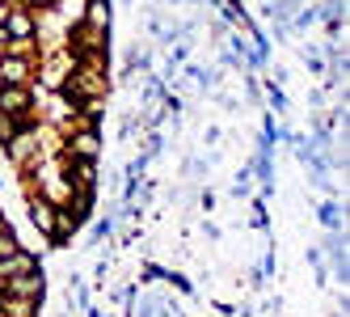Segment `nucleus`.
I'll use <instances>...</instances> for the list:
<instances>
[{
  "label": "nucleus",
  "mask_w": 350,
  "mask_h": 317,
  "mask_svg": "<svg viewBox=\"0 0 350 317\" xmlns=\"http://www.w3.org/2000/svg\"><path fill=\"white\" fill-rule=\"evenodd\" d=\"M38 55H13L0 51V85H34Z\"/></svg>",
  "instance_id": "3"
},
{
  "label": "nucleus",
  "mask_w": 350,
  "mask_h": 317,
  "mask_svg": "<svg viewBox=\"0 0 350 317\" xmlns=\"http://www.w3.org/2000/svg\"><path fill=\"white\" fill-rule=\"evenodd\" d=\"M9 229V220H5V212H0V233H5Z\"/></svg>",
  "instance_id": "16"
},
{
  "label": "nucleus",
  "mask_w": 350,
  "mask_h": 317,
  "mask_svg": "<svg viewBox=\"0 0 350 317\" xmlns=\"http://www.w3.org/2000/svg\"><path fill=\"white\" fill-rule=\"evenodd\" d=\"M89 317H102V313H97V309H93V313H89Z\"/></svg>",
  "instance_id": "17"
},
{
  "label": "nucleus",
  "mask_w": 350,
  "mask_h": 317,
  "mask_svg": "<svg viewBox=\"0 0 350 317\" xmlns=\"http://www.w3.org/2000/svg\"><path fill=\"white\" fill-rule=\"evenodd\" d=\"M38 305H42V301L9 296V292H0V317H38Z\"/></svg>",
  "instance_id": "7"
},
{
  "label": "nucleus",
  "mask_w": 350,
  "mask_h": 317,
  "mask_svg": "<svg viewBox=\"0 0 350 317\" xmlns=\"http://www.w3.org/2000/svg\"><path fill=\"white\" fill-rule=\"evenodd\" d=\"M110 233H114V220H110V216H106V220H97V225H93V241H106Z\"/></svg>",
  "instance_id": "13"
},
{
  "label": "nucleus",
  "mask_w": 350,
  "mask_h": 317,
  "mask_svg": "<svg viewBox=\"0 0 350 317\" xmlns=\"http://www.w3.org/2000/svg\"><path fill=\"white\" fill-rule=\"evenodd\" d=\"M321 220L329 225V229H338V203L329 199V203H321Z\"/></svg>",
  "instance_id": "12"
},
{
  "label": "nucleus",
  "mask_w": 350,
  "mask_h": 317,
  "mask_svg": "<svg viewBox=\"0 0 350 317\" xmlns=\"http://www.w3.org/2000/svg\"><path fill=\"white\" fill-rule=\"evenodd\" d=\"M30 9H55V5H64V0H26Z\"/></svg>",
  "instance_id": "15"
},
{
  "label": "nucleus",
  "mask_w": 350,
  "mask_h": 317,
  "mask_svg": "<svg viewBox=\"0 0 350 317\" xmlns=\"http://www.w3.org/2000/svg\"><path fill=\"white\" fill-rule=\"evenodd\" d=\"M59 157L68 161H102V136H97V127H72L64 131V144H59Z\"/></svg>",
  "instance_id": "1"
},
{
  "label": "nucleus",
  "mask_w": 350,
  "mask_h": 317,
  "mask_svg": "<svg viewBox=\"0 0 350 317\" xmlns=\"http://www.w3.org/2000/svg\"><path fill=\"white\" fill-rule=\"evenodd\" d=\"M59 161H64L72 190H97V161H68V157H59Z\"/></svg>",
  "instance_id": "6"
},
{
  "label": "nucleus",
  "mask_w": 350,
  "mask_h": 317,
  "mask_svg": "<svg viewBox=\"0 0 350 317\" xmlns=\"http://www.w3.org/2000/svg\"><path fill=\"white\" fill-rule=\"evenodd\" d=\"M13 250H17V237H13V229H5V233H0V258L13 254Z\"/></svg>",
  "instance_id": "14"
},
{
  "label": "nucleus",
  "mask_w": 350,
  "mask_h": 317,
  "mask_svg": "<svg viewBox=\"0 0 350 317\" xmlns=\"http://www.w3.org/2000/svg\"><path fill=\"white\" fill-rule=\"evenodd\" d=\"M0 292L9 296H30V301H42L46 296V283H42V271H30V275H17V279H5Z\"/></svg>",
  "instance_id": "5"
},
{
  "label": "nucleus",
  "mask_w": 350,
  "mask_h": 317,
  "mask_svg": "<svg viewBox=\"0 0 350 317\" xmlns=\"http://www.w3.org/2000/svg\"><path fill=\"white\" fill-rule=\"evenodd\" d=\"M17 127H21V118H17V114H5V110H0V149H5V144L17 136Z\"/></svg>",
  "instance_id": "10"
},
{
  "label": "nucleus",
  "mask_w": 350,
  "mask_h": 317,
  "mask_svg": "<svg viewBox=\"0 0 350 317\" xmlns=\"http://www.w3.org/2000/svg\"><path fill=\"white\" fill-rule=\"evenodd\" d=\"M72 68H77V55H72L68 47H51V55L38 60V72H34V77H38L46 89L59 93V89L68 85V77H72Z\"/></svg>",
  "instance_id": "2"
},
{
  "label": "nucleus",
  "mask_w": 350,
  "mask_h": 317,
  "mask_svg": "<svg viewBox=\"0 0 350 317\" xmlns=\"http://www.w3.org/2000/svg\"><path fill=\"white\" fill-rule=\"evenodd\" d=\"M325 254H329L334 266H346V233H338V229L325 233Z\"/></svg>",
  "instance_id": "9"
},
{
  "label": "nucleus",
  "mask_w": 350,
  "mask_h": 317,
  "mask_svg": "<svg viewBox=\"0 0 350 317\" xmlns=\"http://www.w3.org/2000/svg\"><path fill=\"white\" fill-rule=\"evenodd\" d=\"M249 190H254V186H249V169H241L237 182H232V199H249Z\"/></svg>",
  "instance_id": "11"
},
{
  "label": "nucleus",
  "mask_w": 350,
  "mask_h": 317,
  "mask_svg": "<svg viewBox=\"0 0 350 317\" xmlns=\"http://www.w3.org/2000/svg\"><path fill=\"white\" fill-rule=\"evenodd\" d=\"M81 21L93 30H110V0H89L81 9Z\"/></svg>",
  "instance_id": "8"
},
{
  "label": "nucleus",
  "mask_w": 350,
  "mask_h": 317,
  "mask_svg": "<svg viewBox=\"0 0 350 317\" xmlns=\"http://www.w3.org/2000/svg\"><path fill=\"white\" fill-rule=\"evenodd\" d=\"M30 271H38V254L26 250V246H17L13 254L0 258V283H5V279H17V275H30Z\"/></svg>",
  "instance_id": "4"
}]
</instances>
